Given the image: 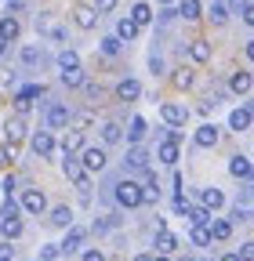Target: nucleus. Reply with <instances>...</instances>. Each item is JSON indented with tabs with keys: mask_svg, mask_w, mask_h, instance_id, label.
<instances>
[{
	"mask_svg": "<svg viewBox=\"0 0 254 261\" xmlns=\"http://www.w3.org/2000/svg\"><path fill=\"white\" fill-rule=\"evenodd\" d=\"M22 211H26V214H44V211H47L44 192H40V189H26V192H22Z\"/></svg>",
	"mask_w": 254,
	"mask_h": 261,
	"instance_id": "nucleus-2",
	"label": "nucleus"
},
{
	"mask_svg": "<svg viewBox=\"0 0 254 261\" xmlns=\"http://www.w3.org/2000/svg\"><path fill=\"white\" fill-rule=\"evenodd\" d=\"M80 243H84V228H69V236H66V243H62V250L73 254V250H80Z\"/></svg>",
	"mask_w": 254,
	"mask_h": 261,
	"instance_id": "nucleus-34",
	"label": "nucleus"
},
{
	"mask_svg": "<svg viewBox=\"0 0 254 261\" xmlns=\"http://www.w3.org/2000/svg\"><path fill=\"white\" fill-rule=\"evenodd\" d=\"M131 18H135V22H138V29H145V25H149V22H153V8H149V4H145V0H138V4H135V8H131Z\"/></svg>",
	"mask_w": 254,
	"mask_h": 261,
	"instance_id": "nucleus-25",
	"label": "nucleus"
},
{
	"mask_svg": "<svg viewBox=\"0 0 254 261\" xmlns=\"http://www.w3.org/2000/svg\"><path fill=\"white\" fill-rule=\"evenodd\" d=\"M0 37H4L8 44L18 40V18H15V15H4V18H0Z\"/></svg>",
	"mask_w": 254,
	"mask_h": 261,
	"instance_id": "nucleus-24",
	"label": "nucleus"
},
{
	"mask_svg": "<svg viewBox=\"0 0 254 261\" xmlns=\"http://www.w3.org/2000/svg\"><path fill=\"white\" fill-rule=\"evenodd\" d=\"M174 247H178V236L167 232V228H160V232H156V254H171Z\"/></svg>",
	"mask_w": 254,
	"mask_h": 261,
	"instance_id": "nucleus-17",
	"label": "nucleus"
},
{
	"mask_svg": "<svg viewBox=\"0 0 254 261\" xmlns=\"http://www.w3.org/2000/svg\"><path fill=\"white\" fill-rule=\"evenodd\" d=\"M4 47H8V40H4V37H0V55H4Z\"/></svg>",
	"mask_w": 254,
	"mask_h": 261,
	"instance_id": "nucleus-52",
	"label": "nucleus"
},
{
	"mask_svg": "<svg viewBox=\"0 0 254 261\" xmlns=\"http://www.w3.org/2000/svg\"><path fill=\"white\" fill-rule=\"evenodd\" d=\"M240 257H243V261H254V243H243V247H240Z\"/></svg>",
	"mask_w": 254,
	"mask_h": 261,
	"instance_id": "nucleus-43",
	"label": "nucleus"
},
{
	"mask_svg": "<svg viewBox=\"0 0 254 261\" xmlns=\"http://www.w3.org/2000/svg\"><path fill=\"white\" fill-rule=\"evenodd\" d=\"M142 178H145V189H142V203H153L156 196H160V189H156V178H153L149 171H145Z\"/></svg>",
	"mask_w": 254,
	"mask_h": 261,
	"instance_id": "nucleus-33",
	"label": "nucleus"
},
{
	"mask_svg": "<svg viewBox=\"0 0 254 261\" xmlns=\"http://www.w3.org/2000/svg\"><path fill=\"white\" fill-rule=\"evenodd\" d=\"M62 167H66V178H69V181H80V178H87V167H84V160H77V156H69L66 163H62Z\"/></svg>",
	"mask_w": 254,
	"mask_h": 261,
	"instance_id": "nucleus-18",
	"label": "nucleus"
},
{
	"mask_svg": "<svg viewBox=\"0 0 254 261\" xmlns=\"http://www.w3.org/2000/svg\"><path fill=\"white\" fill-rule=\"evenodd\" d=\"M160 4H174V0H160Z\"/></svg>",
	"mask_w": 254,
	"mask_h": 261,
	"instance_id": "nucleus-54",
	"label": "nucleus"
},
{
	"mask_svg": "<svg viewBox=\"0 0 254 261\" xmlns=\"http://www.w3.org/2000/svg\"><path fill=\"white\" fill-rule=\"evenodd\" d=\"M211 236H214V240H229V236H233V221L214 218V221H211Z\"/></svg>",
	"mask_w": 254,
	"mask_h": 261,
	"instance_id": "nucleus-27",
	"label": "nucleus"
},
{
	"mask_svg": "<svg viewBox=\"0 0 254 261\" xmlns=\"http://www.w3.org/2000/svg\"><path fill=\"white\" fill-rule=\"evenodd\" d=\"M160 116H164L167 127H182V123L189 120V113H185L178 102H164V106H160Z\"/></svg>",
	"mask_w": 254,
	"mask_h": 261,
	"instance_id": "nucleus-4",
	"label": "nucleus"
},
{
	"mask_svg": "<svg viewBox=\"0 0 254 261\" xmlns=\"http://www.w3.org/2000/svg\"><path fill=\"white\" fill-rule=\"evenodd\" d=\"M247 58H250V62H254V40H250V44H247Z\"/></svg>",
	"mask_w": 254,
	"mask_h": 261,
	"instance_id": "nucleus-50",
	"label": "nucleus"
},
{
	"mask_svg": "<svg viewBox=\"0 0 254 261\" xmlns=\"http://www.w3.org/2000/svg\"><path fill=\"white\" fill-rule=\"evenodd\" d=\"M178 15H182L185 22H196V18L204 15V8H200V0H182V4H178Z\"/></svg>",
	"mask_w": 254,
	"mask_h": 261,
	"instance_id": "nucleus-22",
	"label": "nucleus"
},
{
	"mask_svg": "<svg viewBox=\"0 0 254 261\" xmlns=\"http://www.w3.org/2000/svg\"><path fill=\"white\" fill-rule=\"evenodd\" d=\"M189 58H193V62H207L211 58V44L207 40H193V44H189Z\"/></svg>",
	"mask_w": 254,
	"mask_h": 261,
	"instance_id": "nucleus-28",
	"label": "nucleus"
},
{
	"mask_svg": "<svg viewBox=\"0 0 254 261\" xmlns=\"http://www.w3.org/2000/svg\"><path fill=\"white\" fill-rule=\"evenodd\" d=\"M200 203L211 207V211H218L221 203H225V192H221V189H204V192H200Z\"/></svg>",
	"mask_w": 254,
	"mask_h": 261,
	"instance_id": "nucleus-23",
	"label": "nucleus"
},
{
	"mask_svg": "<svg viewBox=\"0 0 254 261\" xmlns=\"http://www.w3.org/2000/svg\"><path fill=\"white\" fill-rule=\"evenodd\" d=\"M247 109H250V113H254V102H250V106H247Z\"/></svg>",
	"mask_w": 254,
	"mask_h": 261,
	"instance_id": "nucleus-56",
	"label": "nucleus"
},
{
	"mask_svg": "<svg viewBox=\"0 0 254 261\" xmlns=\"http://www.w3.org/2000/svg\"><path fill=\"white\" fill-rule=\"evenodd\" d=\"M229 174L240 178V181H250V178H254V160H247V156H233V160H229Z\"/></svg>",
	"mask_w": 254,
	"mask_h": 261,
	"instance_id": "nucleus-5",
	"label": "nucleus"
},
{
	"mask_svg": "<svg viewBox=\"0 0 254 261\" xmlns=\"http://www.w3.org/2000/svg\"><path fill=\"white\" fill-rule=\"evenodd\" d=\"M135 261H153V257H149V254H138V257H135Z\"/></svg>",
	"mask_w": 254,
	"mask_h": 261,
	"instance_id": "nucleus-51",
	"label": "nucleus"
},
{
	"mask_svg": "<svg viewBox=\"0 0 254 261\" xmlns=\"http://www.w3.org/2000/svg\"><path fill=\"white\" fill-rule=\"evenodd\" d=\"M243 22L254 29V4H247V8H243Z\"/></svg>",
	"mask_w": 254,
	"mask_h": 261,
	"instance_id": "nucleus-45",
	"label": "nucleus"
},
{
	"mask_svg": "<svg viewBox=\"0 0 254 261\" xmlns=\"http://www.w3.org/2000/svg\"><path fill=\"white\" fill-rule=\"evenodd\" d=\"M22 4H26V0H8V8H11V11H18Z\"/></svg>",
	"mask_w": 254,
	"mask_h": 261,
	"instance_id": "nucleus-48",
	"label": "nucleus"
},
{
	"mask_svg": "<svg viewBox=\"0 0 254 261\" xmlns=\"http://www.w3.org/2000/svg\"><path fill=\"white\" fill-rule=\"evenodd\" d=\"M62 84L66 87H84V69H66L62 73Z\"/></svg>",
	"mask_w": 254,
	"mask_h": 261,
	"instance_id": "nucleus-37",
	"label": "nucleus"
},
{
	"mask_svg": "<svg viewBox=\"0 0 254 261\" xmlns=\"http://www.w3.org/2000/svg\"><path fill=\"white\" fill-rule=\"evenodd\" d=\"M22 62H26V65H37V62H40V51H37V47H22Z\"/></svg>",
	"mask_w": 254,
	"mask_h": 261,
	"instance_id": "nucleus-41",
	"label": "nucleus"
},
{
	"mask_svg": "<svg viewBox=\"0 0 254 261\" xmlns=\"http://www.w3.org/2000/svg\"><path fill=\"white\" fill-rule=\"evenodd\" d=\"M196 149H211V145H218V127H211V123H204L200 130H196Z\"/></svg>",
	"mask_w": 254,
	"mask_h": 261,
	"instance_id": "nucleus-11",
	"label": "nucleus"
},
{
	"mask_svg": "<svg viewBox=\"0 0 254 261\" xmlns=\"http://www.w3.org/2000/svg\"><path fill=\"white\" fill-rule=\"evenodd\" d=\"M58 69L66 73V69H80V55L77 51H62L58 55Z\"/></svg>",
	"mask_w": 254,
	"mask_h": 261,
	"instance_id": "nucleus-35",
	"label": "nucleus"
},
{
	"mask_svg": "<svg viewBox=\"0 0 254 261\" xmlns=\"http://www.w3.org/2000/svg\"><path fill=\"white\" fill-rule=\"evenodd\" d=\"M145 135H149V123H145V116H135V120H131V130H127V138H131L135 145H142V142H145Z\"/></svg>",
	"mask_w": 254,
	"mask_h": 261,
	"instance_id": "nucleus-16",
	"label": "nucleus"
},
{
	"mask_svg": "<svg viewBox=\"0 0 254 261\" xmlns=\"http://www.w3.org/2000/svg\"><path fill=\"white\" fill-rule=\"evenodd\" d=\"M84 261H106L102 250H84Z\"/></svg>",
	"mask_w": 254,
	"mask_h": 261,
	"instance_id": "nucleus-44",
	"label": "nucleus"
},
{
	"mask_svg": "<svg viewBox=\"0 0 254 261\" xmlns=\"http://www.w3.org/2000/svg\"><path fill=\"white\" fill-rule=\"evenodd\" d=\"M0 232H4L8 240L22 236V218L18 214H0Z\"/></svg>",
	"mask_w": 254,
	"mask_h": 261,
	"instance_id": "nucleus-8",
	"label": "nucleus"
},
{
	"mask_svg": "<svg viewBox=\"0 0 254 261\" xmlns=\"http://www.w3.org/2000/svg\"><path fill=\"white\" fill-rule=\"evenodd\" d=\"M84 167L87 171H102L106 167V152L102 149H84Z\"/></svg>",
	"mask_w": 254,
	"mask_h": 261,
	"instance_id": "nucleus-21",
	"label": "nucleus"
},
{
	"mask_svg": "<svg viewBox=\"0 0 254 261\" xmlns=\"http://www.w3.org/2000/svg\"><path fill=\"white\" fill-rule=\"evenodd\" d=\"M153 261H167V257H164V254H160V257H153Z\"/></svg>",
	"mask_w": 254,
	"mask_h": 261,
	"instance_id": "nucleus-53",
	"label": "nucleus"
},
{
	"mask_svg": "<svg viewBox=\"0 0 254 261\" xmlns=\"http://www.w3.org/2000/svg\"><path fill=\"white\" fill-rule=\"evenodd\" d=\"M62 254H66V250H62V243H47V247L40 250V261H58Z\"/></svg>",
	"mask_w": 254,
	"mask_h": 261,
	"instance_id": "nucleus-38",
	"label": "nucleus"
},
{
	"mask_svg": "<svg viewBox=\"0 0 254 261\" xmlns=\"http://www.w3.org/2000/svg\"><path fill=\"white\" fill-rule=\"evenodd\" d=\"M0 189H4V196H11V192H15V178H4V185H0Z\"/></svg>",
	"mask_w": 254,
	"mask_h": 261,
	"instance_id": "nucleus-47",
	"label": "nucleus"
},
{
	"mask_svg": "<svg viewBox=\"0 0 254 261\" xmlns=\"http://www.w3.org/2000/svg\"><path fill=\"white\" fill-rule=\"evenodd\" d=\"M171 84H174L178 91H189V87L196 84V73L189 69V65H182V69H174V73H171Z\"/></svg>",
	"mask_w": 254,
	"mask_h": 261,
	"instance_id": "nucleus-10",
	"label": "nucleus"
},
{
	"mask_svg": "<svg viewBox=\"0 0 254 261\" xmlns=\"http://www.w3.org/2000/svg\"><path fill=\"white\" fill-rule=\"evenodd\" d=\"M189 221H193V225H211L214 218H211V207H189Z\"/></svg>",
	"mask_w": 254,
	"mask_h": 261,
	"instance_id": "nucleus-32",
	"label": "nucleus"
},
{
	"mask_svg": "<svg viewBox=\"0 0 254 261\" xmlns=\"http://www.w3.org/2000/svg\"><path fill=\"white\" fill-rule=\"evenodd\" d=\"M102 138H106L109 145H116V142L123 138V130H120V123H113V120H109V123H102Z\"/></svg>",
	"mask_w": 254,
	"mask_h": 261,
	"instance_id": "nucleus-36",
	"label": "nucleus"
},
{
	"mask_svg": "<svg viewBox=\"0 0 254 261\" xmlns=\"http://www.w3.org/2000/svg\"><path fill=\"white\" fill-rule=\"evenodd\" d=\"M51 225H55V228H69V225H73V211H69L66 203L55 207V211H51Z\"/></svg>",
	"mask_w": 254,
	"mask_h": 261,
	"instance_id": "nucleus-26",
	"label": "nucleus"
},
{
	"mask_svg": "<svg viewBox=\"0 0 254 261\" xmlns=\"http://www.w3.org/2000/svg\"><path fill=\"white\" fill-rule=\"evenodd\" d=\"M250 87H254V76H250V73H233V76H229V91H233V94H247Z\"/></svg>",
	"mask_w": 254,
	"mask_h": 261,
	"instance_id": "nucleus-13",
	"label": "nucleus"
},
{
	"mask_svg": "<svg viewBox=\"0 0 254 261\" xmlns=\"http://www.w3.org/2000/svg\"><path fill=\"white\" fill-rule=\"evenodd\" d=\"M250 120H254L250 109H233V113H229V127H233V130H247Z\"/></svg>",
	"mask_w": 254,
	"mask_h": 261,
	"instance_id": "nucleus-19",
	"label": "nucleus"
},
{
	"mask_svg": "<svg viewBox=\"0 0 254 261\" xmlns=\"http://www.w3.org/2000/svg\"><path fill=\"white\" fill-rule=\"evenodd\" d=\"M127 163H131V167H142V171H145V152H142V145H135L131 152H127Z\"/></svg>",
	"mask_w": 254,
	"mask_h": 261,
	"instance_id": "nucleus-39",
	"label": "nucleus"
},
{
	"mask_svg": "<svg viewBox=\"0 0 254 261\" xmlns=\"http://www.w3.org/2000/svg\"><path fill=\"white\" fill-rule=\"evenodd\" d=\"M189 240H193L196 247H207L214 236H211V225H193V232H189Z\"/></svg>",
	"mask_w": 254,
	"mask_h": 261,
	"instance_id": "nucleus-31",
	"label": "nucleus"
},
{
	"mask_svg": "<svg viewBox=\"0 0 254 261\" xmlns=\"http://www.w3.org/2000/svg\"><path fill=\"white\" fill-rule=\"evenodd\" d=\"M116 203L120 207H138L142 203V185L138 181H120L116 185Z\"/></svg>",
	"mask_w": 254,
	"mask_h": 261,
	"instance_id": "nucleus-1",
	"label": "nucleus"
},
{
	"mask_svg": "<svg viewBox=\"0 0 254 261\" xmlns=\"http://www.w3.org/2000/svg\"><path fill=\"white\" fill-rule=\"evenodd\" d=\"M40 94H44V87H37V84L22 87V91L15 94V106H18V113H29V106H33V98H40Z\"/></svg>",
	"mask_w": 254,
	"mask_h": 261,
	"instance_id": "nucleus-6",
	"label": "nucleus"
},
{
	"mask_svg": "<svg viewBox=\"0 0 254 261\" xmlns=\"http://www.w3.org/2000/svg\"><path fill=\"white\" fill-rule=\"evenodd\" d=\"M98 8H87V4H77L73 8V22L80 25V29H94V25H98Z\"/></svg>",
	"mask_w": 254,
	"mask_h": 261,
	"instance_id": "nucleus-3",
	"label": "nucleus"
},
{
	"mask_svg": "<svg viewBox=\"0 0 254 261\" xmlns=\"http://www.w3.org/2000/svg\"><path fill=\"white\" fill-rule=\"evenodd\" d=\"M116 37H120V40H135V37H138V22H135L131 15L120 18V22H116Z\"/></svg>",
	"mask_w": 254,
	"mask_h": 261,
	"instance_id": "nucleus-20",
	"label": "nucleus"
},
{
	"mask_svg": "<svg viewBox=\"0 0 254 261\" xmlns=\"http://www.w3.org/2000/svg\"><path fill=\"white\" fill-rule=\"evenodd\" d=\"M80 149H84V130H69V135L62 138V152H66V156H77Z\"/></svg>",
	"mask_w": 254,
	"mask_h": 261,
	"instance_id": "nucleus-12",
	"label": "nucleus"
},
{
	"mask_svg": "<svg viewBox=\"0 0 254 261\" xmlns=\"http://www.w3.org/2000/svg\"><path fill=\"white\" fill-rule=\"evenodd\" d=\"M182 261H196V257H182Z\"/></svg>",
	"mask_w": 254,
	"mask_h": 261,
	"instance_id": "nucleus-55",
	"label": "nucleus"
},
{
	"mask_svg": "<svg viewBox=\"0 0 254 261\" xmlns=\"http://www.w3.org/2000/svg\"><path fill=\"white\" fill-rule=\"evenodd\" d=\"M11 257H15V250L8 243H0V261H11Z\"/></svg>",
	"mask_w": 254,
	"mask_h": 261,
	"instance_id": "nucleus-46",
	"label": "nucleus"
},
{
	"mask_svg": "<svg viewBox=\"0 0 254 261\" xmlns=\"http://www.w3.org/2000/svg\"><path fill=\"white\" fill-rule=\"evenodd\" d=\"M4 135H8V142H11V145H18V142L26 138V120H22V113H18V116H11V120L4 123Z\"/></svg>",
	"mask_w": 254,
	"mask_h": 261,
	"instance_id": "nucleus-7",
	"label": "nucleus"
},
{
	"mask_svg": "<svg viewBox=\"0 0 254 261\" xmlns=\"http://www.w3.org/2000/svg\"><path fill=\"white\" fill-rule=\"evenodd\" d=\"M138 94H142V84H138V80H123V84L116 87V98H120V102H135Z\"/></svg>",
	"mask_w": 254,
	"mask_h": 261,
	"instance_id": "nucleus-15",
	"label": "nucleus"
},
{
	"mask_svg": "<svg viewBox=\"0 0 254 261\" xmlns=\"http://www.w3.org/2000/svg\"><path fill=\"white\" fill-rule=\"evenodd\" d=\"M120 47H123V40H120V37H106V40H102V55H116Z\"/></svg>",
	"mask_w": 254,
	"mask_h": 261,
	"instance_id": "nucleus-40",
	"label": "nucleus"
},
{
	"mask_svg": "<svg viewBox=\"0 0 254 261\" xmlns=\"http://www.w3.org/2000/svg\"><path fill=\"white\" fill-rule=\"evenodd\" d=\"M33 152H37V156H51V152H55L51 130H37V135H33Z\"/></svg>",
	"mask_w": 254,
	"mask_h": 261,
	"instance_id": "nucleus-9",
	"label": "nucleus"
},
{
	"mask_svg": "<svg viewBox=\"0 0 254 261\" xmlns=\"http://www.w3.org/2000/svg\"><path fill=\"white\" fill-rule=\"evenodd\" d=\"M221 261H243L240 254H221Z\"/></svg>",
	"mask_w": 254,
	"mask_h": 261,
	"instance_id": "nucleus-49",
	"label": "nucleus"
},
{
	"mask_svg": "<svg viewBox=\"0 0 254 261\" xmlns=\"http://www.w3.org/2000/svg\"><path fill=\"white\" fill-rule=\"evenodd\" d=\"M211 22L214 25H225L229 22V4H225V0H214V4H211Z\"/></svg>",
	"mask_w": 254,
	"mask_h": 261,
	"instance_id": "nucleus-29",
	"label": "nucleus"
},
{
	"mask_svg": "<svg viewBox=\"0 0 254 261\" xmlns=\"http://www.w3.org/2000/svg\"><path fill=\"white\" fill-rule=\"evenodd\" d=\"M160 160L167 163V167H174V163H178V142L164 138V145H160Z\"/></svg>",
	"mask_w": 254,
	"mask_h": 261,
	"instance_id": "nucleus-30",
	"label": "nucleus"
},
{
	"mask_svg": "<svg viewBox=\"0 0 254 261\" xmlns=\"http://www.w3.org/2000/svg\"><path fill=\"white\" fill-rule=\"evenodd\" d=\"M116 4H120V0H94V8H98L102 15H109V11H116Z\"/></svg>",
	"mask_w": 254,
	"mask_h": 261,
	"instance_id": "nucleus-42",
	"label": "nucleus"
},
{
	"mask_svg": "<svg viewBox=\"0 0 254 261\" xmlns=\"http://www.w3.org/2000/svg\"><path fill=\"white\" fill-rule=\"evenodd\" d=\"M66 123H69V109H66V106H51V109H47V127H51V130L66 127Z\"/></svg>",
	"mask_w": 254,
	"mask_h": 261,
	"instance_id": "nucleus-14",
	"label": "nucleus"
}]
</instances>
